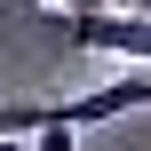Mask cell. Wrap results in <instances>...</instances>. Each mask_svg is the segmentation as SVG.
Returning a JSON list of instances; mask_svg holds the SVG:
<instances>
[{"label": "cell", "mask_w": 151, "mask_h": 151, "mask_svg": "<svg viewBox=\"0 0 151 151\" xmlns=\"http://www.w3.org/2000/svg\"><path fill=\"white\" fill-rule=\"evenodd\" d=\"M64 40L127 56V64H151V8H64Z\"/></svg>", "instance_id": "1"}, {"label": "cell", "mask_w": 151, "mask_h": 151, "mask_svg": "<svg viewBox=\"0 0 151 151\" xmlns=\"http://www.w3.org/2000/svg\"><path fill=\"white\" fill-rule=\"evenodd\" d=\"M72 135H80L72 119H48V127H32V151H72Z\"/></svg>", "instance_id": "2"}, {"label": "cell", "mask_w": 151, "mask_h": 151, "mask_svg": "<svg viewBox=\"0 0 151 151\" xmlns=\"http://www.w3.org/2000/svg\"><path fill=\"white\" fill-rule=\"evenodd\" d=\"M40 8H56V16H64V8H104V0H40Z\"/></svg>", "instance_id": "3"}]
</instances>
